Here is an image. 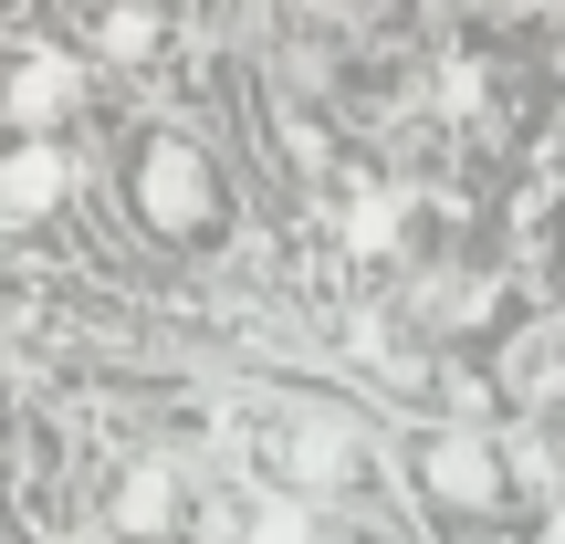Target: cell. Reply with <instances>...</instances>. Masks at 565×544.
Masks as SVG:
<instances>
[{"instance_id":"obj_4","label":"cell","mask_w":565,"mask_h":544,"mask_svg":"<svg viewBox=\"0 0 565 544\" xmlns=\"http://www.w3.org/2000/svg\"><path fill=\"white\" fill-rule=\"evenodd\" d=\"M419 482L440 492L450 513H492V503H503V461H492V440H471V429L419 440Z\"/></svg>"},{"instance_id":"obj_10","label":"cell","mask_w":565,"mask_h":544,"mask_svg":"<svg viewBox=\"0 0 565 544\" xmlns=\"http://www.w3.org/2000/svg\"><path fill=\"white\" fill-rule=\"evenodd\" d=\"M0 11H32V0H0Z\"/></svg>"},{"instance_id":"obj_1","label":"cell","mask_w":565,"mask_h":544,"mask_svg":"<svg viewBox=\"0 0 565 544\" xmlns=\"http://www.w3.org/2000/svg\"><path fill=\"white\" fill-rule=\"evenodd\" d=\"M126 200H137V221L158 231V242H179V252H210L231 231L221 168H210V147L179 137V126H137V147H126Z\"/></svg>"},{"instance_id":"obj_8","label":"cell","mask_w":565,"mask_h":544,"mask_svg":"<svg viewBox=\"0 0 565 544\" xmlns=\"http://www.w3.org/2000/svg\"><path fill=\"white\" fill-rule=\"evenodd\" d=\"M105 42H116L126 63H147V53H158V11H137V0H126V11L105 21Z\"/></svg>"},{"instance_id":"obj_9","label":"cell","mask_w":565,"mask_h":544,"mask_svg":"<svg viewBox=\"0 0 565 544\" xmlns=\"http://www.w3.org/2000/svg\"><path fill=\"white\" fill-rule=\"evenodd\" d=\"M303 11H366V0H303Z\"/></svg>"},{"instance_id":"obj_5","label":"cell","mask_w":565,"mask_h":544,"mask_svg":"<svg viewBox=\"0 0 565 544\" xmlns=\"http://www.w3.org/2000/svg\"><path fill=\"white\" fill-rule=\"evenodd\" d=\"M126 544H179L189 534V492H179V471H158V461H137L116 482V513H105Z\"/></svg>"},{"instance_id":"obj_3","label":"cell","mask_w":565,"mask_h":544,"mask_svg":"<svg viewBox=\"0 0 565 544\" xmlns=\"http://www.w3.org/2000/svg\"><path fill=\"white\" fill-rule=\"evenodd\" d=\"M74 116H84V63L74 53H42V42L0 53V126L11 137H63Z\"/></svg>"},{"instance_id":"obj_2","label":"cell","mask_w":565,"mask_h":544,"mask_svg":"<svg viewBox=\"0 0 565 544\" xmlns=\"http://www.w3.org/2000/svg\"><path fill=\"white\" fill-rule=\"evenodd\" d=\"M252 461H263V482L282 492V503L366 482V450H356V429H335V419H303V408H282V419H252Z\"/></svg>"},{"instance_id":"obj_6","label":"cell","mask_w":565,"mask_h":544,"mask_svg":"<svg viewBox=\"0 0 565 544\" xmlns=\"http://www.w3.org/2000/svg\"><path fill=\"white\" fill-rule=\"evenodd\" d=\"M63 189H74V168H63L53 137H21L11 158H0V221H53Z\"/></svg>"},{"instance_id":"obj_7","label":"cell","mask_w":565,"mask_h":544,"mask_svg":"<svg viewBox=\"0 0 565 544\" xmlns=\"http://www.w3.org/2000/svg\"><path fill=\"white\" fill-rule=\"evenodd\" d=\"M231 544H315V524H303V503H282V492H263V503L242 513V534Z\"/></svg>"}]
</instances>
